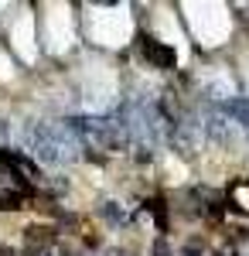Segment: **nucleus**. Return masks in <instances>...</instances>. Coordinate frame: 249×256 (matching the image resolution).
I'll list each match as a JSON object with an SVG mask.
<instances>
[{
  "label": "nucleus",
  "mask_w": 249,
  "mask_h": 256,
  "mask_svg": "<svg viewBox=\"0 0 249 256\" xmlns=\"http://www.w3.org/2000/svg\"><path fill=\"white\" fill-rule=\"evenodd\" d=\"M140 52H144V58L150 62L154 68H160V72H171L178 68V55H174L171 44H164V41L150 38V34H140Z\"/></svg>",
  "instance_id": "2"
},
{
  "label": "nucleus",
  "mask_w": 249,
  "mask_h": 256,
  "mask_svg": "<svg viewBox=\"0 0 249 256\" xmlns=\"http://www.w3.org/2000/svg\"><path fill=\"white\" fill-rule=\"evenodd\" d=\"M130 158H134V164H140V168H147V164L154 160V147H150V144H144V140H140L136 147H130Z\"/></svg>",
  "instance_id": "7"
},
{
  "label": "nucleus",
  "mask_w": 249,
  "mask_h": 256,
  "mask_svg": "<svg viewBox=\"0 0 249 256\" xmlns=\"http://www.w3.org/2000/svg\"><path fill=\"white\" fill-rule=\"evenodd\" d=\"M96 216H99V222H102V226H110L113 232L126 226V208H123L116 198H102V202L96 205Z\"/></svg>",
  "instance_id": "4"
},
{
  "label": "nucleus",
  "mask_w": 249,
  "mask_h": 256,
  "mask_svg": "<svg viewBox=\"0 0 249 256\" xmlns=\"http://www.w3.org/2000/svg\"><path fill=\"white\" fill-rule=\"evenodd\" d=\"M28 205V195L18 188H0V212H20Z\"/></svg>",
  "instance_id": "5"
},
{
  "label": "nucleus",
  "mask_w": 249,
  "mask_h": 256,
  "mask_svg": "<svg viewBox=\"0 0 249 256\" xmlns=\"http://www.w3.org/2000/svg\"><path fill=\"white\" fill-rule=\"evenodd\" d=\"M0 256H20V250L10 246V242H0Z\"/></svg>",
  "instance_id": "9"
},
{
  "label": "nucleus",
  "mask_w": 249,
  "mask_h": 256,
  "mask_svg": "<svg viewBox=\"0 0 249 256\" xmlns=\"http://www.w3.org/2000/svg\"><path fill=\"white\" fill-rule=\"evenodd\" d=\"M229 195L236 198V202H239L236 208H249V188H242V184H232V192H229Z\"/></svg>",
  "instance_id": "8"
},
{
  "label": "nucleus",
  "mask_w": 249,
  "mask_h": 256,
  "mask_svg": "<svg viewBox=\"0 0 249 256\" xmlns=\"http://www.w3.org/2000/svg\"><path fill=\"white\" fill-rule=\"evenodd\" d=\"M58 229L55 222H31V226H24V250H34V253H44V250H52L58 242Z\"/></svg>",
  "instance_id": "3"
},
{
  "label": "nucleus",
  "mask_w": 249,
  "mask_h": 256,
  "mask_svg": "<svg viewBox=\"0 0 249 256\" xmlns=\"http://www.w3.org/2000/svg\"><path fill=\"white\" fill-rule=\"evenodd\" d=\"M174 256H212V250H208V242H205L202 236H188L181 246H178Z\"/></svg>",
  "instance_id": "6"
},
{
  "label": "nucleus",
  "mask_w": 249,
  "mask_h": 256,
  "mask_svg": "<svg viewBox=\"0 0 249 256\" xmlns=\"http://www.w3.org/2000/svg\"><path fill=\"white\" fill-rule=\"evenodd\" d=\"M202 134H205L212 144H218V147H236V144H239V130H236V123H229L218 110H205Z\"/></svg>",
  "instance_id": "1"
}]
</instances>
